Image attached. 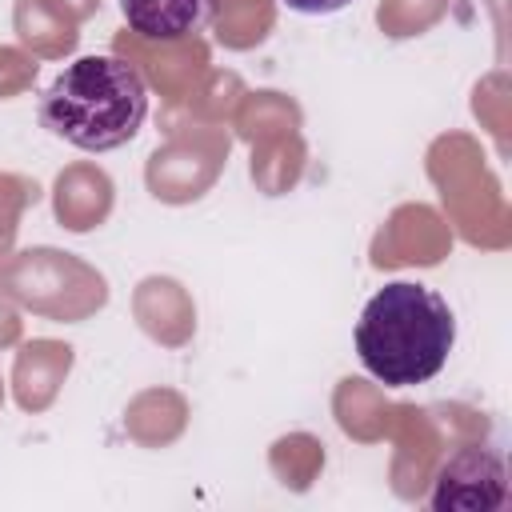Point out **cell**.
Here are the masks:
<instances>
[{
    "label": "cell",
    "instance_id": "6da1fadb",
    "mask_svg": "<svg viewBox=\"0 0 512 512\" xmlns=\"http://www.w3.org/2000/svg\"><path fill=\"white\" fill-rule=\"evenodd\" d=\"M456 348V312L420 280H392L372 292L356 320V356L388 388H412L440 376Z\"/></svg>",
    "mask_w": 512,
    "mask_h": 512
},
{
    "label": "cell",
    "instance_id": "7a4b0ae2",
    "mask_svg": "<svg viewBox=\"0 0 512 512\" xmlns=\"http://www.w3.org/2000/svg\"><path fill=\"white\" fill-rule=\"evenodd\" d=\"M148 116V84L136 64L112 52L76 56L40 96V124L80 152L128 144Z\"/></svg>",
    "mask_w": 512,
    "mask_h": 512
},
{
    "label": "cell",
    "instance_id": "3957f363",
    "mask_svg": "<svg viewBox=\"0 0 512 512\" xmlns=\"http://www.w3.org/2000/svg\"><path fill=\"white\" fill-rule=\"evenodd\" d=\"M508 496L504 488V460L492 448H464L456 452L432 488V508H500Z\"/></svg>",
    "mask_w": 512,
    "mask_h": 512
},
{
    "label": "cell",
    "instance_id": "277c9868",
    "mask_svg": "<svg viewBox=\"0 0 512 512\" xmlns=\"http://www.w3.org/2000/svg\"><path fill=\"white\" fill-rule=\"evenodd\" d=\"M220 0H120V16L144 40H184L200 32Z\"/></svg>",
    "mask_w": 512,
    "mask_h": 512
},
{
    "label": "cell",
    "instance_id": "5b68a950",
    "mask_svg": "<svg viewBox=\"0 0 512 512\" xmlns=\"http://www.w3.org/2000/svg\"><path fill=\"white\" fill-rule=\"evenodd\" d=\"M280 4L300 16H332V12H344L352 0H280Z\"/></svg>",
    "mask_w": 512,
    "mask_h": 512
}]
</instances>
